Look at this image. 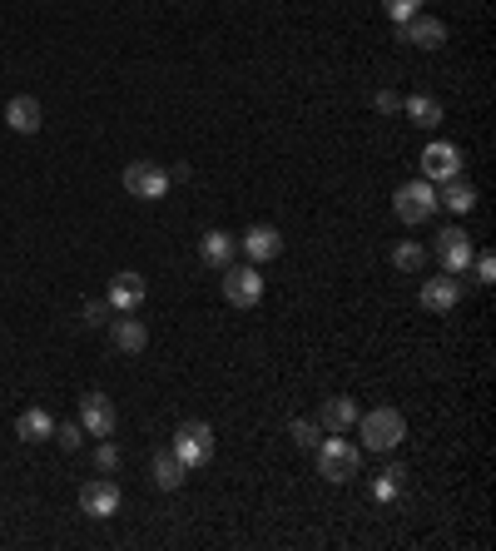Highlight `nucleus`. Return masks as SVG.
<instances>
[{"mask_svg":"<svg viewBox=\"0 0 496 551\" xmlns=\"http://www.w3.org/2000/svg\"><path fill=\"white\" fill-rule=\"evenodd\" d=\"M105 313H110V303H105V298H90V303H85V323H90V328H100V323H110Z\"/></svg>","mask_w":496,"mask_h":551,"instance_id":"obj_30","label":"nucleus"},{"mask_svg":"<svg viewBox=\"0 0 496 551\" xmlns=\"http://www.w3.org/2000/svg\"><path fill=\"white\" fill-rule=\"evenodd\" d=\"M318 477H328V482H353L358 477V467H363V452L338 432V437H323L318 447Z\"/></svg>","mask_w":496,"mask_h":551,"instance_id":"obj_2","label":"nucleus"},{"mask_svg":"<svg viewBox=\"0 0 496 551\" xmlns=\"http://www.w3.org/2000/svg\"><path fill=\"white\" fill-rule=\"evenodd\" d=\"M472 274H477V283H496V259L492 254H477L472 259Z\"/></svg>","mask_w":496,"mask_h":551,"instance_id":"obj_29","label":"nucleus"},{"mask_svg":"<svg viewBox=\"0 0 496 551\" xmlns=\"http://www.w3.org/2000/svg\"><path fill=\"white\" fill-rule=\"evenodd\" d=\"M80 427H85L90 437H110V432H115V403H110L105 393H85V398H80Z\"/></svg>","mask_w":496,"mask_h":551,"instance_id":"obj_10","label":"nucleus"},{"mask_svg":"<svg viewBox=\"0 0 496 551\" xmlns=\"http://www.w3.org/2000/svg\"><path fill=\"white\" fill-rule=\"evenodd\" d=\"M124 189H129V199H164L169 194V169H159V164H149V159H134L129 169H124Z\"/></svg>","mask_w":496,"mask_h":551,"instance_id":"obj_5","label":"nucleus"},{"mask_svg":"<svg viewBox=\"0 0 496 551\" xmlns=\"http://www.w3.org/2000/svg\"><path fill=\"white\" fill-rule=\"evenodd\" d=\"M372 105H377L382 115H392V110H402V100H397L392 90H377V95H372Z\"/></svg>","mask_w":496,"mask_h":551,"instance_id":"obj_31","label":"nucleus"},{"mask_svg":"<svg viewBox=\"0 0 496 551\" xmlns=\"http://www.w3.org/2000/svg\"><path fill=\"white\" fill-rule=\"evenodd\" d=\"M392 264H397L402 274H417V269L427 264V249H422V244H397V249H392Z\"/></svg>","mask_w":496,"mask_h":551,"instance_id":"obj_23","label":"nucleus"},{"mask_svg":"<svg viewBox=\"0 0 496 551\" xmlns=\"http://www.w3.org/2000/svg\"><path fill=\"white\" fill-rule=\"evenodd\" d=\"M184 477H189V467H184L174 452H159V457H154V487H159V492L184 487Z\"/></svg>","mask_w":496,"mask_h":551,"instance_id":"obj_20","label":"nucleus"},{"mask_svg":"<svg viewBox=\"0 0 496 551\" xmlns=\"http://www.w3.org/2000/svg\"><path fill=\"white\" fill-rule=\"evenodd\" d=\"M358 437H363V447L372 452H392V447H402V437H407V417L397 413V408H372V413H358Z\"/></svg>","mask_w":496,"mask_h":551,"instance_id":"obj_1","label":"nucleus"},{"mask_svg":"<svg viewBox=\"0 0 496 551\" xmlns=\"http://www.w3.org/2000/svg\"><path fill=\"white\" fill-rule=\"evenodd\" d=\"M224 298L234 303V308H258V298H263V274H258V264H229L224 269Z\"/></svg>","mask_w":496,"mask_h":551,"instance_id":"obj_6","label":"nucleus"},{"mask_svg":"<svg viewBox=\"0 0 496 551\" xmlns=\"http://www.w3.org/2000/svg\"><path fill=\"white\" fill-rule=\"evenodd\" d=\"M353 422H358V403H353V398H328L323 413H318V427H323V432H348Z\"/></svg>","mask_w":496,"mask_h":551,"instance_id":"obj_18","label":"nucleus"},{"mask_svg":"<svg viewBox=\"0 0 496 551\" xmlns=\"http://www.w3.org/2000/svg\"><path fill=\"white\" fill-rule=\"evenodd\" d=\"M95 467H100V472H115V467H120V447H115V442H100V447H95Z\"/></svg>","mask_w":496,"mask_h":551,"instance_id":"obj_27","label":"nucleus"},{"mask_svg":"<svg viewBox=\"0 0 496 551\" xmlns=\"http://www.w3.org/2000/svg\"><path fill=\"white\" fill-rule=\"evenodd\" d=\"M437 204H447L452 214H472V204H477V189L457 174V179H447V189L437 194Z\"/></svg>","mask_w":496,"mask_h":551,"instance_id":"obj_21","label":"nucleus"},{"mask_svg":"<svg viewBox=\"0 0 496 551\" xmlns=\"http://www.w3.org/2000/svg\"><path fill=\"white\" fill-rule=\"evenodd\" d=\"M169 452H174L189 472H194V467H209V462H214V427H209V422H199V417H194V422H179V432H174V447H169Z\"/></svg>","mask_w":496,"mask_h":551,"instance_id":"obj_3","label":"nucleus"},{"mask_svg":"<svg viewBox=\"0 0 496 551\" xmlns=\"http://www.w3.org/2000/svg\"><path fill=\"white\" fill-rule=\"evenodd\" d=\"M55 442H60L65 452H80V442H85V427H80V422H55Z\"/></svg>","mask_w":496,"mask_h":551,"instance_id":"obj_26","label":"nucleus"},{"mask_svg":"<svg viewBox=\"0 0 496 551\" xmlns=\"http://www.w3.org/2000/svg\"><path fill=\"white\" fill-rule=\"evenodd\" d=\"M234 254H239V239H229L224 229H209V234L199 239V259H204L209 269H229Z\"/></svg>","mask_w":496,"mask_h":551,"instance_id":"obj_16","label":"nucleus"},{"mask_svg":"<svg viewBox=\"0 0 496 551\" xmlns=\"http://www.w3.org/2000/svg\"><path fill=\"white\" fill-rule=\"evenodd\" d=\"M5 125H10L15 135H35V130H40V100H35V95H15V100L5 105Z\"/></svg>","mask_w":496,"mask_h":551,"instance_id":"obj_17","label":"nucleus"},{"mask_svg":"<svg viewBox=\"0 0 496 551\" xmlns=\"http://www.w3.org/2000/svg\"><path fill=\"white\" fill-rule=\"evenodd\" d=\"M457 174H462V149H457V144L437 139V144L422 149V179H432V184L442 179V184H447V179H457Z\"/></svg>","mask_w":496,"mask_h":551,"instance_id":"obj_7","label":"nucleus"},{"mask_svg":"<svg viewBox=\"0 0 496 551\" xmlns=\"http://www.w3.org/2000/svg\"><path fill=\"white\" fill-rule=\"evenodd\" d=\"M392 214H397L402 224H427V219L437 214V189H432V179L402 184V189L392 194Z\"/></svg>","mask_w":496,"mask_h":551,"instance_id":"obj_4","label":"nucleus"},{"mask_svg":"<svg viewBox=\"0 0 496 551\" xmlns=\"http://www.w3.org/2000/svg\"><path fill=\"white\" fill-rule=\"evenodd\" d=\"M15 432L25 442H45V437H55V417L45 413V408H25V413L15 417Z\"/></svg>","mask_w":496,"mask_h":551,"instance_id":"obj_19","label":"nucleus"},{"mask_svg":"<svg viewBox=\"0 0 496 551\" xmlns=\"http://www.w3.org/2000/svg\"><path fill=\"white\" fill-rule=\"evenodd\" d=\"M110 343H115L120 353H144V348H149V328H144V318H134V313L110 318Z\"/></svg>","mask_w":496,"mask_h":551,"instance_id":"obj_13","label":"nucleus"},{"mask_svg":"<svg viewBox=\"0 0 496 551\" xmlns=\"http://www.w3.org/2000/svg\"><path fill=\"white\" fill-rule=\"evenodd\" d=\"M293 442H298L303 452H313V447L323 442V427H318V422H303V417H298V422H293Z\"/></svg>","mask_w":496,"mask_h":551,"instance_id":"obj_25","label":"nucleus"},{"mask_svg":"<svg viewBox=\"0 0 496 551\" xmlns=\"http://www.w3.org/2000/svg\"><path fill=\"white\" fill-rule=\"evenodd\" d=\"M402 105H407V115H412V120H417L422 130L442 125V100H432V95H407Z\"/></svg>","mask_w":496,"mask_h":551,"instance_id":"obj_22","label":"nucleus"},{"mask_svg":"<svg viewBox=\"0 0 496 551\" xmlns=\"http://www.w3.org/2000/svg\"><path fill=\"white\" fill-rule=\"evenodd\" d=\"M80 512H85V517H115V512H120V487H115L110 477L85 482V487H80Z\"/></svg>","mask_w":496,"mask_h":551,"instance_id":"obj_9","label":"nucleus"},{"mask_svg":"<svg viewBox=\"0 0 496 551\" xmlns=\"http://www.w3.org/2000/svg\"><path fill=\"white\" fill-rule=\"evenodd\" d=\"M417 10H422V0H387V20H397V25L412 20Z\"/></svg>","mask_w":496,"mask_h":551,"instance_id":"obj_28","label":"nucleus"},{"mask_svg":"<svg viewBox=\"0 0 496 551\" xmlns=\"http://www.w3.org/2000/svg\"><path fill=\"white\" fill-rule=\"evenodd\" d=\"M437 259H442L447 274H467L472 259H477V249H472V239H467L462 229H442V234H437Z\"/></svg>","mask_w":496,"mask_h":551,"instance_id":"obj_8","label":"nucleus"},{"mask_svg":"<svg viewBox=\"0 0 496 551\" xmlns=\"http://www.w3.org/2000/svg\"><path fill=\"white\" fill-rule=\"evenodd\" d=\"M144 293H149V283L134 274V269H124V274L110 278V298H105V303H110L115 313H134V308L144 303Z\"/></svg>","mask_w":496,"mask_h":551,"instance_id":"obj_12","label":"nucleus"},{"mask_svg":"<svg viewBox=\"0 0 496 551\" xmlns=\"http://www.w3.org/2000/svg\"><path fill=\"white\" fill-rule=\"evenodd\" d=\"M397 30H402L407 45H422V50H442V45H447V25H442L437 15H412V20H402Z\"/></svg>","mask_w":496,"mask_h":551,"instance_id":"obj_11","label":"nucleus"},{"mask_svg":"<svg viewBox=\"0 0 496 551\" xmlns=\"http://www.w3.org/2000/svg\"><path fill=\"white\" fill-rule=\"evenodd\" d=\"M402 477H407V467H387V472L377 477V487H372V497H377V502H392V497L402 492Z\"/></svg>","mask_w":496,"mask_h":551,"instance_id":"obj_24","label":"nucleus"},{"mask_svg":"<svg viewBox=\"0 0 496 551\" xmlns=\"http://www.w3.org/2000/svg\"><path fill=\"white\" fill-rule=\"evenodd\" d=\"M244 254L253 264H268V259H278L283 254V234L273 229V224H253L244 234Z\"/></svg>","mask_w":496,"mask_h":551,"instance_id":"obj_15","label":"nucleus"},{"mask_svg":"<svg viewBox=\"0 0 496 551\" xmlns=\"http://www.w3.org/2000/svg\"><path fill=\"white\" fill-rule=\"evenodd\" d=\"M457 298H462L457 274H442V278H427V283H422V308H432V313H452Z\"/></svg>","mask_w":496,"mask_h":551,"instance_id":"obj_14","label":"nucleus"}]
</instances>
